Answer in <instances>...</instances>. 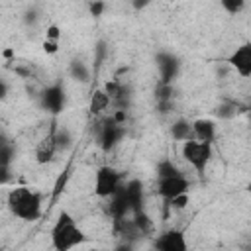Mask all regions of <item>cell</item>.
Listing matches in <instances>:
<instances>
[{
	"instance_id": "cell-1",
	"label": "cell",
	"mask_w": 251,
	"mask_h": 251,
	"mask_svg": "<svg viewBox=\"0 0 251 251\" xmlns=\"http://www.w3.org/2000/svg\"><path fill=\"white\" fill-rule=\"evenodd\" d=\"M8 208L16 218L33 222L41 216V194L27 186L12 188L8 192Z\"/></svg>"
},
{
	"instance_id": "cell-2",
	"label": "cell",
	"mask_w": 251,
	"mask_h": 251,
	"mask_svg": "<svg viewBox=\"0 0 251 251\" xmlns=\"http://www.w3.org/2000/svg\"><path fill=\"white\" fill-rule=\"evenodd\" d=\"M86 241V235L82 229L75 224L73 216L69 212H61L53 229H51V243L55 251H71L73 247Z\"/></svg>"
},
{
	"instance_id": "cell-3",
	"label": "cell",
	"mask_w": 251,
	"mask_h": 251,
	"mask_svg": "<svg viewBox=\"0 0 251 251\" xmlns=\"http://www.w3.org/2000/svg\"><path fill=\"white\" fill-rule=\"evenodd\" d=\"M182 157L188 161V165L198 175H204V171L208 167V161L212 157V145L202 143V141H196V139L184 141L182 143Z\"/></svg>"
},
{
	"instance_id": "cell-4",
	"label": "cell",
	"mask_w": 251,
	"mask_h": 251,
	"mask_svg": "<svg viewBox=\"0 0 251 251\" xmlns=\"http://www.w3.org/2000/svg\"><path fill=\"white\" fill-rule=\"evenodd\" d=\"M122 186V175L114 167H100L94 175V194L100 198H110Z\"/></svg>"
},
{
	"instance_id": "cell-5",
	"label": "cell",
	"mask_w": 251,
	"mask_h": 251,
	"mask_svg": "<svg viewBox=\"0 0 251 251\" xmlns=\"http://www.w3.org/2000/svg\"><path fill=\"white\" fill-rule=\"evenodd\" d=\"M98 126H100V127H98V143H100V147H102L104 151H110V149L116 147L118 141L122 139V135H124V126L116 124V122L112 120V116L106 118L104 122H100Z\"/></svg>"
},
{
	"instance_id": "cell-6",
	"label": "cell",
	"mask_w": 251,
	"mask_h": 251,
	"mask_svg": "<svg viewBox=\"0 0 251 251\" xmlns=\"http://www.w3.org/2000/svg\"><path fill=\"white\" fill-rule=\"evenodd\" d=\"M155 251H188V243L182 231L167 229L155 239Z\"/></svg>"
},
{
	"instance_id": "cell-7",
	"label": "cell",
	"mask_w": 251,
	"mask_h": 251,
	"mask_svg": "<svg viewBox=\"0 0 251 251\" xmlns=\"http://www.w3.org/2000/svg\"><path fill=\"white\" fill-rule=\"evenodd\" d=\"M155 61H157V69H159V76H161V82H163V84H173V80L176 78V75H178V69H180V63H178V59H176L173 53L161 51V53H157Z\"/></svg>"
},
{
	"instance_id": "cell-8",
	"label": "cell",
	"mask_w": 251,
	"mask_h": 251,
	"mask_svg": "<svg viewBox=\"0 0 251 251\" xmlns=\"http://www.w3.org/2000/svg\"><path fill=\"white\" fill-rule=\"evenodd\" d=\"M186 190H188V180L182 175H175V176H169V178H159V184H157L159 196H163L167 202L173 200L175 196L186 194Z\"/></svg>"
},
{
	"instance_id": "cell-9",
	"label": "cell",
	"mask_w": 251,
	"mask_h": 251,
	"mask_svg": "<svg viewBox=\"0 0 251 251\" xmlns=\"http://www.w3.org/2000/svg\"><path fill=\"white\" fill-rule=\"evenodd\" d=\"M41 106L49 114H59L65 106V90L61 84H51L41 92Z\"/></svg>"
},
{
	"instance_id": "cell-10",
	"label": "cell",
	"mask_w": 251,
	"mask_h": 251,
	"mask_svg": "<svg viewBox=\"0 0 251 251\" xmlns=\"http://www.w3.org/2000/svg\"><path fill=\"white\" fill-rule=\"evenodd\" d=\"M227 63L239 73V76H243V78L251 76V45H249V43L239 45V47L229 55Z\"/></svg>"
},
{
	"instance_id": "cell-11",
	"label": "cell",
	"mask_w": 251,
	"mask_h": 251,
	"mask_svg": "<svg viewBox=\"0 0 251 251\" xmlns=\"http://www.w3.org/2000/svg\"><path fill=\"white\" fill-rule=\"evenodd\" d=\"M122 190H124V196H126V202L129 206V212L131 214H137L143 210V184L141 180H127L126 184H122Z\"/></svg>"
},
{
	"instance_id": "cell-12",
	"label": "cell",
	"mask_w": 251,
	"mask_h": 251,
	"mask_svg": "<svg viewBox=\"0 0 251 251\" xmlns=\"http://www.w3.org/2000/svg\"><path fill=\"white\" fill-rule=\"evenodd\" d=\"M192 133H194L196 141L212 145L216 139V126L212 120H196V122H192Z\"/></svg>"
},
{
	"instance_id": "cell-13",
	"label": "cell",
	"mask_w": 251,
	"mask_h": 251,
	"mask_svg": "<svg viewBox=\"0 0 251 251\" xmlns=\"http://www.w3.org/2000/svg\"><path fill=\"white\" fill-rule=\"evenodd\" d=\"M108 212L114 220H124L126 214H129V206L126 202V196H124V190L122 186L110 196V204H108Z\"/></svg>"
},
{
	"instance_id": "cell-14",
	"label": "cell",
	"mask_w": 251,
	"mask_h": 251,
	"mask_svg": "<svg viewBox=\"0 0 251 251\" xmlns=\"http://www.w3.org/2000/svg\"><path fill=\"white\" fill-rule=\"evenodd\" d=\"M55 153H57V149H55V143H53V135H49L43 141H39V145L35 149V161L39 165H47V163L53 161Z\"/></svg>"
},
{
	"instance_id": "cell-15",
	"label": "cell",
	"mask_w": 251,
	"mask_h": 251,
	"mask_svg": "<svg viewBox=\"0 0 251 251\" xmlns=\"http://www.w3.org/2000/svg\"><path fill=\"white\" fill-rule=\"evenodd\" d=\"M171 135L173 139L176 141H190L194 139V133H192V124L186 122V120H176L173 126H171Z\"/></svg>"
},
{
	"instance_id": "cell-16",
	"label": "cell",
	"mask_w": 251,
	"mask_h": 251,
	"mask_svg": "<svg viewBox=\"0 0 251 251\" xmlns=\"http://www.w3.org/2000/svg\"><path fill=\"white\" fill-rule=\"evenodd\" d=\"M69 75H71L75 80H78V82H88V80H90V69H88L86 63L80 61V59H73V61L69 63Z\"/></svg>"
},
{
	"instance_id": "cell-17",
	"label": "cell",
	"mask_w": 251,
	"mask_h": 251,
	"mask_svg": "<svg viewBox=\"0 0 251 251\" xmlns=\"http://www.w3.org/2000/svg\"><path fill=\"white\" fill-rule=\"evenodd\" d=\"M51 135H53V143H55L57 151H69L73 147V135H71V131L67 127H59Z\"/></svg>"
},
{
	"instance_id": "cell-18",
	"label": "cell",
	"mask_w": 251,
	"mask_h": 251,
	"mask_svg": "<svg viewBox=\"0 0 251 251\" xmlns=\"http://www.w3.org/2000/svg\"><path fill=\"white\" fill-rule=\"evenodd\" d=\"M108 106H110L108 94H106L102 88H100V90H94V94L90 96V106H88V110H90L92 114H102Z\"/></svg>"
},
{
	"instance_id": "cell-19",
	"label": "cell",
	"mask_w": 251,
	"mask_h": 251,
	"mask_svg": "<svg viewBox=\"0 0 251 251\" xmlns=\"http://www.w3.org/2000/svg\"><path fill=\"white\" fill-rule=\"evenodd\" d=\"M102 90L108 94L110 102H112V100H118V98H124V96H129V90H127L120 80H108Z\"/></svg>"
},
{
	"instance_id": "cell-20",
	"label": "cell",
	"mask_w": 251,
	"mask_h": 251,
	"mask_svg": "<svg viewBox=\"0 0 251 251\" xmlns=\"http://www.w3.org/2000/svg\"><path fill=\"white\" fill-rule=\"evenodd\" d=\"M133 226L139 229V233L141 235H149L151 231H153V220L141 210V212H137V214H133Z\"/></svg>"
},
{
	"instance_id": "cell-21",
	"label": "cell",
	"mask_w": 251,
	"mask_h": 251,
	"mask_svg": "<svg viewBox=\"0 0 251 251\" xmlns=\"http://www.w3.org/2000/svg\"><path fill=\"white\" fill-rule=\"evenodd\" d=\"M175 175H180V173H178V169L173 161L163 159V161L157 163V176L159 178H169V176H175Z\"/></svg>"
},
{
	"instance_id": "cell-22",
	"label": "cell",
	"mask_w": 251,
	"mask_h": 251,
	"mask_svg": "<svg viewBox=\"0 0 251 251\" xmlns=\"http://www.w3.org/2000/svg\"><path fill=\"white\" fill-rule=\"evenodd\" d=\"M237 114V104L235 102H224L216 108V116L222 118V120H229Z\"/></svg>"
},
{
	"instance_id": "cell-23",
	"label": "cell",
	"mask_w": 251,
	"mask_h": 251,
	"mask_svg": "<svg viewBox=\"0 0 251 251\" xmlns=\"http://www.w3.org/2000/svg\"><path fill=\"white\" fill-rule=\"evenodd\" d=\"M12 159H14V145H12V143H8V141L0 143V165L10 167Z\"/></svg>"
},
{
	"instance_id": "cell-24",
	"label": "cell",
	"mask_w": 251,
	"mask_h": 251,
	"mask_svg": "<svg viewBox=\"0 0 251 251\" xmlns=\"http://www.w3.org/2000/svg\"><path fill=\"white\" fill-rule=\"evenodd\" d=\"M173 94H175L173 84H163V82H159V86L155 88L157 102H161V100H173Z\"/></svg>"
},
{
	"instance_id": "cell-25",
	"label": "cell",
	"mask_w": 251,
	"mask_h": 251,
	"mask_svg": "<svg viewBox=\"0 0 251 251\" xmlns=\"http://www.w3.org/2000/svg\"><path fill=\"white\" fill-rule=\"evenodd\" d=\"M222 8L227 10L229 14H237L245 8V2L243 0H222Z\"/></svg>"
},
{
	"instance_id": "cell-26",
	"label": "cell",
	"mask_w": 251,
	"mask_h": 251,
	"mask_svg": "<svg viewBox=\"0 0 251 251\" xmlns=\"http://www.w3.org/2000/svg\"><path fill=\"white\" fill-rule=\"evenodd\" d=\"M169 206L173 210H184L188 206V194H180V196H175L173 200H169Z\"/></svg>"
},
{
	"instance_id": "cell-27",
	"label": "cell",
	"mask_w": 251,
	"mask_h": 251,
	"mask_svg": "<svg viewBox=\"0 0 251 251\" xmlns=\"http://www.w3.org/2000/svg\"><path fill=\"white\" fill-rule=\"evenodd\" d=\"M67 178H69V173L65 171L63 175H59V178H57V182H55V186H53V198H57L61 192H63V188H65V184H67Z\"/></svg>"
},
{
	"instance_id": "cell-28",
	"label": "cell",
	"mask_w": 251,
	"mask_h": 251,
	"mask_svg": "<svg viewBox=\"0 0 251 251\" xmlns=\"http://www.w3.org/2000/svg\"><path fill=\"white\" fill-rule=\"evenodd\" d=\"M104 10H106V4L104 2H90L88 4V12H90V16H94V18H98V16H102L104 14Z\"/></svg>"
},
{
	"instance_id": "cell-29",
	"label": "cell",
	"mask_w": 251,
	"mask_h": 251,
	"mask_svg": "<svg viewBox=\"0 0 251 251\" xmlns=\"http://www.w3.org/2000/svg\"><path fill=\"white\" fill-rule=\"evenodd\" d=\"M59 37H61V29H59V25L51 24V25L47 27V31H45V39H49V41H59Z\"/></svg>"
},
{
	"instance_id": "cell-30",
	"label": "cell",
	"mask_w": 251,
	"mask_h": 251,
	"mask_svg": "<svg viewBox=\"0 0 251 251\" xmlns=\"http://www.w3.org/2000/svg\"><path fill=\"white\" fill-rule=\"evenodd\" d=\"M41 47H43V51H45L47 55H55V53L59 51V41H49V39H45Z\"/></svg>"
},
{
	"instance_id": "cell-31",
	"label": "cell",
	"mask_w": 251,
	"mask_h": 251,
	"mask_svg": "<svg viewBox=\"0 0 251 251\" xmlns=\"http://www.w3.org/2000/svg\"><path fill=\"white\" fill-rule=\"evenodd\" d=\"M12 180V173H10V167H4L0 165V186L2 184H8Z\"/></svg>"
},
{
	"instance_id": "cell-32",
	"label": "cell",
	"mask_w": 251,
	"mask_h": 251,
	"mask_svg": "<svg viewBox=\"0 0 251 251\" xmlns=\"http://www.w3.org/2000/svg\"><path fill=\"white\" fill-rule=\"evenodd\" d=\"M173 108H175L173 100H161V102H157V110H159L161 114H169Z\"/></svg>"
},
{
	"instance_id": "cell-33",
	"label": "cell",
	"mask_w": 251,
	"mask_h": 251,
	"mask_svg": "<svg viewBox=\"0 0 251 251\" xmlns=\"http://www.w3.org/2000/svg\"><path fill=\"white\" fill-rule=\"evenodd\" d=\"M126 118H127V112H124V110H116V112L112 114V120H114L116 124H120V126L126 124Z\"/></svg>"
},
{
	"instance_id": "cell-34",
	"label": "cell",
	"mask_w": 251,
	"mask_h": 251,
	"mask_svg": "<svg viewBox=\"0 0 251 251\" xmlns=\"http://www.w3.org/2000/svg\"><path fill=\"white\" fill-rule=\"evenodd\" d=\"M114 251H133V243H127V241H122L114 247Z\"/></svg>"
},
{
	"instance_id": "cell-35",
	"label": "cell",
	"mask_w": 251,
	"mask_h": 251,
	"mask_svg": "<svg viewBox=\"0 0 251 251\" xmlns=\"http://www.w3.org/2000/svg\"><path fill=\"white\" fill-rule=\"evenodd\" d=\"M24 20H25V24H35V22H37V14H35L33 10H31V12H25V18H24Z\"/></svg>"
},
{
	"instance_id": "cell-36",
	"label": "cell",
	"mask_w": 251,
	"mask_h": 251,
	"mask_svg": "<svg viewBox=\"0 0 251 251\" xmlns=\"http://www.w3.org/2000/svg\"><path fill=\"white\" fill-rule=\"evenodd\" d=\"M6 96H8V84L0 78V100H4Z\"/></svg>"
},
{
	"instance_id": "cell-37",
	"label": "cell",
	"mask_w": 251,
	"mask_h": 251,
	"mask_svg": "<svg viewBox=\"0 0 251 251\" xmlns=\"http://www.w3.org/2000/svg\"><path fill=\"white\" fill-rule=\"evenodd\" d=\"M147 4H149L147 0H133V8H135V10H143Z\"/></svg>"
},
{
	"instance_id": "cell-38",
	"label": "cell",
	"mask_w": 251,
	"mask_h": 251,
	"mask_svg": "<svg viewBox=\"0 0 251 251\" xmlns=\"http://www.w3.org/2000/svg\"><path fill=\"white\" fill-rule=\"evenodd\" d=\"M2 55H4L6 59H12V57H14V51H12V49H4V53H2Z\"/></svg>"
}]
</instances>
